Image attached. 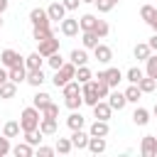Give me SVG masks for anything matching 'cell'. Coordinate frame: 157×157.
<instances>
[{"label": "cell", "instance_id": "44dd1931", "mask_svg": "<svg viewBox=\"0 0 157 157\" xmlns=\"http://www.w3.org/2000/svg\"><path fill=\"white\" fill-rule=\"evenodd\" d=\"M96 15H81V20H78V29L81 32H91L93 27H96Z\"/></svg>", "mask_w": 157, "mask_h": 157}, {"label": "cell", "instance_id": "6da1fadb", "mask_svg": "<svg viewBox=\"0 0 157 157\" xmlns=\"http://www.w3.org/2000/svg\"><path fill=\"white\" fill-rule=\"evenodd\" d=\"M39 120H42V113H39L34 105H29V108H25L22 115H20V130H22V132L37 130V128H39Z\"/></svg>", "mask_w": 157, "mask_h": 157}, {"label": "cell", "instance_id": "816d5d0a", "mask_svg": "<svg viewBox=\"0 0 157 157\" xmlns=\"http://www.w3.org/2000/svg\"><path fill=\"white\" fill-rule=\"evenodd\" d=\"M7 5H10V0H0V15L7 10Z\"/></svg>", "mask_w": 157, "mask_h": 157}, {"label": "cell", "instance_id": "5b68a950", "mask_svg": "<svg viewBox=\"0 0 157 157\" xmlns=\"http://www.w3.org/2000/svg\"><path fill=\"white\" fill-rule=\"evenodd\" d=\"M54 52H59V39H54V34L39 42V54H42L44 59H47V56H52Z\"/></svg>", "mask_w": 157, "mask_h": 157}, {"label": "cell", "instance_id": "9a60e30c", "mask_svg": "<svg viewBox=\"0 0 157 157\" xmlns=\"http://www.w3.org/2000/svg\"><path fill=\"white\" fill-rule=\"evenodd\" d=\"M47 15H49V20H64L66 7H64L61 2H52V5L47 7Z\"/></svg>", "mask_w": 157, "mask_h": 157}, {"label": "cell", "instance_id": "7bdbcfd3", "mask_svg": "<svg viewBox=\"0 0 157 157\" xmlns=\"http://www.w3.org/2000/svg\"><path fill=\"white\" fill-rule=\"evenodd\" d=\"M115 5H118L115 0H96V7H98V12H110Z\"/></svg>", "mask_w": 157, "mask_h": 157}, {"label": "cell", "instance_id": "d590c367", "mask_svg": "<svg viewBox=\"0 0 157 157\" xmlns=\"http://www.w3.org/2000/svg\"><path fill=\"white\" fill-rule=\"evenodd\" d=\"M61 91H64V98H66V96H76V93H81L78 81H66V83L61 86Z\"/></svg>", "mask_w": 157, "mask_h": 157}, {"label": "cell", "instance_id": "db71d44e", "mask_svg": "<svg viewBox=\"0 0 157 157\" xmlns=\"http://www.w3.org/2000/svg\"><path fill=\"white\" fill-rule=\"evenodd\" d=\"M152 113H155V118H157V103H155V108H152Z\"/></svg>", "mask_w": 157, "mask_h": 157}, {"label": "cell", "instance_id": "e0dca14e", "mask_svg": "<svg viewBox=\"0 0 157 157\" xmlns=\"http://www.w3.org/2000/svg\"><path fill=\"white\" fill-rule=\"evenodd\" d=\"M61 32L66 37H76L78 34V20H61Z\"/></svg>", "mask_w": 157, "mask_h": 157}, {"label": "cell", "instance_id": "d4e9b609", "mask_svg": "<svg viewBox=\"0 0 157 157\" xmlns=\"http://www.w3.org/2000/svg\"><path fill=\"white\" fill-rule=\"evenodd\" d=\"M150 44L147 42H142V44H135V59L137 61H147V56H150Z\"/></svg>", "mask_w": 157, "mask_h": 157}, {"label": "cell", "instance_id": "4dcf8cb0", "mask_svg": "<svg viewBox=\"0 0 157 157\" xmlns=\"http://www.w3.org/2000/svg\"><path fill=\"white\" fill-rule=\"evenodd\" d=\"M74 78H76L78 83H86V81H91V78H93V74H91V69L83 64V66H78V69H76V76H74Z\"/></svg>", "mask_w": 157, "mask_h": 157}, {"label": "cell", "instance_id": "74e56055", "mask_svg": "<svg viewBox=\"0 0 157 157\" xmlns=\"http://www.w3.org/2000/svg\"><path fill=\"white\" fill-rule=\"evenodd\" d=\"M25 140H27L32 147H34V145H39V142H42V130L37 128V130H29V132H25Z\"/></svg>", "mask_w": 157, "mask_h": 157}, {"label": "cell", "instance_id": "ab89813d", "mask_svg": "<svg viewBox=\"0 0 157 157\" xmlns=\"http://www.w3.org/2000/svg\"><path fill=\"white\" fill-rule=\"evenodd\" d=\"M142 76H145V74H142V71H140L137 66H130V69H128V74H125V78H128L130 83H137V81H140Z\"/></svg>", "mask_w": 157, "mask_h": 157}, {"label": "cell", "instance_id": "8fae6325", "mask_svg": "<svg viewBox=\"0 0 157 157\" xmlns=\"http://www.w3.org/2000/svg\"><path fill=\"white\" fill-rule=\"evenodd\" d=\"M93 54H96V59H98L101 64H108V61L113 59V52H110L108 44H96V47H93Z\"/></svg>", "mask_w": 157, "mask_h": 157}, {"label": "cell", "instance_id": "836d02e7", "mask_svg": "<svg viewBox=\"0 0 157 157\" xmlns=\"http://www.w3.org/2000/svg\"><path fill=\"white\" fill-rule=\"evenodd\" d=\"M12 155H15V157H29V155H32V145H29V142H20V145L12 147Z\"/></svg>", "mask_w": 157, "mask_h": 157}, {"label": "cell", "instance_id": "9f6ffc18", "mask_svg": "<svg viewBox=\"0 0 157 157\" xmlns=\"http://www.w3.org/2000/svg\"><path fill=\"white\" fill-rule=\"evenodd\" d=\"M0 27H2V17H0Z\"/></svg>", "mask_w": 157, "mask_h": 157}, {"label": "cell", "instance_id": "3957f363", "mask_svg": "<svg viewBox=\"0 0 157 157\" xmlns=\"http://www.w3.org/2000/svg\"><path fill=\"white\" fill-rule=\"evenodd\" d=\"M81 98H83V103H86V105H91V108H93V105L101 101L93 81H86V83H83V88H81Z\"/></svg>", "mask_w": 157, "mask_h": 157}, {"label": "cell", "instance_id": "d6986e66", "mask_svg": "<svg viewBox=\"0 0 157 157\" xmlns=\"http://www.w3.org/2000/svg\"><path fill=\"white\" fill-rule=\"evenodd\" d=\"M86 147H88V150H91L93 155H101V152L105 150V137H93V135H91V137H88V145H86Z\"/></svg>", "mask_w": 157, "mask_h": 157}, {"label": "cell", "instance_id": "8992f818", "mask_svg": "<svg viewBox=\"0 0 157 157\" xmlns=\"http://www.w3.org/2000/svg\"><path fill=\"white\" fill-rule=\"evenodd\" d=\"M0 61H2V66H5V69H12V66L22 64V56H20L15 49H5V52L0 54Z\"/></svg>", "mask_w": 157, "mask_h": 157}, {"label": "cell", "instance_id": "c3c4849f", "mask_svg": "<svg viewBox=\"0 0 157 157\" xmlns=\"http://www.w3.org/2000/svg\"><path fill=\"white\" fill-rule=\"evenodd\" d=\"M78 2H81V0H61V5H64L66 10H76V7H78Z\"/></svg>", "mask_w": 157, "mask_h": 157}, {"label": "cell", "instance_id": "f546056e", "mask_svg": "<svg viewBox=\"0 0 157 157\" xmlns=\"http://www.w3.org/2000/svg\"><path fill=\"white\" fill-rule=\"evenodd\" d=\"M91 32H93V34H96L98 39H103V37H105V34L110 32V27H108V22H105V20H96V27H93Z\"/></svg>", "mask_w": 157, "mask_h": 157}, {"label": "cell", "instance_id": "f5cc1de1", "mask_svg": "<svg viewBox=\"0 0 157 157\" xmlns=\"http://www.w3.org/2000/svg\"><path fill=\"white\" fill-rule=\"evenodd\" d=\"M150 27L157 32V10H155V17H152V22H150Z\"/></svg>", "mask_w": 157, "mask_h": 157}, {"label": "cell", "instance_id": "7dc6e473", "mask_svg": "<svg viewBox=\"0 0 157 157\" xmlns=\"http://www.w3.org/2000/svg\"><path fill=\"white\" fill-rule=\"evenodd\" d=\"M37 155H39V157H52V155H54V147H44V145H42V147H37Z\"/></svg>", "mask_w": 157, "mask_h": 157}, {"label": "cell", "instance_id": "30bf717a", "mask_svg": "<svg viewBox=\"0 0 157 157\" xmlns=\"http://www.w3.org/2000/svg\"><path fill=\"white\" fill-rule=\"evenodd\" d=\"M29 22H32V27H34V25H49L52 20H49L47 10H42V7H34V10L29 12Z\"/></svg>", "mask_w": 157, "mask_h": 157}, {"label": "cell", "instance_id": "b9f144b4", "mask_svg": "<svg viewBox=\"0 0 157 157\" xmlns=\"http://www.w3.org/2000/svg\"><path fill=\"white\" fill-rule=\"evenodd\" d=\"M140 17L150 25V22H152V17H155V7H152V5H142V7H140Z\"/></svg>", "mask_w": 157, "mask_h": 157}, {"label": "cell", "instance_id": "f907efd6", "mask_svg": "<svg viewBox=\"0 0 157 157\" xmlns=\"http://www.w3.org/2000/svg\"><path fill=\"white\" fill-rule=\"evenodd\" d=\"M5 81H7V69L0 66V83H5Z\"/></svg>", "mask_w": 157, "mask_h": 157}, {"label": "cell", "instance_id": "7c38bea8", "mask_svg": "<svg viewBox=\"0 0 157 157\" xmlns=\"http://www.w3.org/2000/svg\"><path fill=\"white\" fill-rule=\"evenodd\" d=\"M103 78H105V83H108V86H118V83L123 81V71H120V69H115V66H110V69H105V71H103Z\"/></svg>", "mask_w": 157, "mask_h": 157}, {"label": "cell", "instance_id": "4fadbf2b", "mask_svg": "<svg viewBox=\"0 0 157 157\" xmlns=\"http://www.w3.org/2000/svg\"><path fill=\"white\" fill-rule=\"evenodd\" d=\"M125 93H120V91H115V93H108V105L113 108V110H123L125 108Z\"/></svg>", "mask_w": 157, "mask_h": 157}, {"label": "cell", "instance_id": "9c48e42d", "mask_svg": "<svg viewBox=\"0 0 157 157\" xmlns=\"http://www.w3.org/2000/svg\"><path fill=\"white\" fill-rule=\"evenodd\" d=\"M88 135H93V137H105L108 135V120H93L91 123V128H88Z\"/></svg>", "mask_w": 157, "mask_h": 157}, {"label": "cell", "instance_id": "484cf974", "mask_svg": "<svg viewBox=\"0 0 157 157\" xmlns=\"http://www.w3.org/2000/svg\"><path fill=\"white\" fill-rule=\"evenodd\" d=\"M42 61H44V56H42L39 52H32V54L27 56L25 66H27V69H42Z\"/></svg>", "mask_w": 157, "mask_h": 157}, {"label": "cell", "instance_id": "7402d4cb", "mask_svg": "<svg viewBox=\"0 0 157 157\" xmlns=\"http://www.w3.org/2000/svg\"><path fill=\"white\" fill-rule=\"evenodd\" d=\"M140 96H142V91H140L137 83H130V86L125 88V101H128V103H137Z\"/></svg>", "mask_w": 157, "mask_h": 157}, {"label": "cell", "instance_id": "681fc988", "mask_svg": "<svg viewBox=\"0 0 157 157\" xmlns=\"http://www.w3.org/2000/svg\"><path fill=\"white\" fill-rule=\"evenodd\" d=\"M147 44H150V49H155V52H157V32H155V34H152V39H150V42H147Z\"/></svg>", "mask_w": 157, "mask_h": 157}, {"label": "cell", "instance_id": "7a4b0ae2", "mask_svg": "<svg viewBox=\"0 0 157 157\" xmlns=\"http://www.w3.org/2000/svg\"><path fill=\"white\" fill-rule=\"evenodd\" d=\"M74 76H76V64H71V61L66 64V61H64V64L56 69V74H54V78H52V81H54V86L59 88V86H64L66 81H71Z\"/></svg>", "mask_w": 157, "mask_h": 157}, {"label": "cell", "instance_id": "5bb4252c", "mask_svg": "<svg viewBox=\"0 0 157 157\" xmlns=\"http://www.w3.org/2000/svg\"><path fill=\"white\" fill-rule=\"evenodd\" d=\"M110 113H113V108H110L108 103H103V101H98V103L93 105V115H96L98 120H108Z\"/></svg>", "mask_w": 157, "mask_h": 157}, {"label": "cell", "instance_id": "e575fe53", "mask_svg": "<svg viewBox=\"0 0 157 157\" xmlns=\"http://www.w3.org/2000/svg\"><path fill=\"white\" fill-rule=\"evenodd\" d=\"M69 59H71V64H76V66H83V64L88 61V56H86V52H83V49H74Z\"/></svg>", "mask_w": 157, "mask_h": 157}, {"label": "cell", "instance_id": "f35d334b", "mask_svg": "<svg viewBox=\"0 0 157 157\" xmlns=\"http://www.w3.org/2000/svg\"><path fill=\"white\" fill-rule=\"evenodd\" d=\"M81 42H83V47H86V49H93V47L98 44V37H96L93 32H83V37H81Z\"/></svg>", "mask_w": 157, "mask_h": 157}, {"label": "cell", "instance_id": "6f0895ef", "mask_svg": "<svg viewBox=\"0 0 157 157\" xmlns=\"http://www.w3.org/2000/svg\"><path fill=\"white\" fill-rule=\"evenodd\" d=\"M115 2H118V0H115Z\"/></svg>", "mask_w": 157, "mask_h": 157}, {"label": "cell", "instance_id": "ee69618b", "mask_svg": "<svg viewBox=\"0 0 157 157\" xmlns=\"http://www.w3.org/2000/svg\"><path fill=\"white\" fill-rule=\"evenodd\" d=\"M147 76H152V78H157V56H147Z\"/></svg>", "mask_w": 157, "mask_h": 157}, {"label": "cell", "instance_id": "ffe728a7", "mask_svg": "<svg viewBox=\"0 0 157 157\" xmlns=\"http://www.w3.org/2000/svg\"><path fill=\"white\" fill-rule=\"evenodd\" d=\"M15 93H17V83L15 81H5V83H0V98H15Z\"/></svg>", "mask_w": 157, "mask_h": 157}, {"label": "cell", "instance_id": "52a82bcc", "mask_svg": "<svg viewBox=\"0 0 157 157\" xmlns=\"http://www.w3.org/2000/svg\"><path fill=\"white\" fill-rule=\"evenodd\" d=\"M7 78H10V81H15V83L27 81V66H25V64H17V66L7 69Z\"/></svg>", "mask_w": 157, "mask_h": 157}, {"label": "cell", "instance_id": "ba28073f", "mask_svg": "<svg viewBox=\"0 0 157 157\" xmlns=\"http://www.w3.org/2000/svg\"><path fill=\"white\" fill-rule=\"evenodd\" d=\"M88 137H91V135L83 132V128H81V130H71V137H69V140H71V145H74L76 150H83V147L88 145Z\"/></svg>", "mask_w": 157, "mask_h": 157}, {"label": "cell", "instance_id": "603a6c76", "mask_svg": "<svg viewBox=\"0 0 157 157\" xmlns=\"http://www.w3.org/2000/svg\"><path fill=\"white\" fill-rule=\"evenodd\" d=\"M83 123H86V118H83L81 113H76V110L66 118V125H69L71 130H81V128H83Z\"/></svg>", "mask_w": 157, "mask_h": 157}, {"label": "cell", "instance_id": "60d3db41", "mask_svg": "<svg viewBox=\"0 0 157 157\" xmlns=\"http://www.w3.org/2000/svg\"><path fill=\"white\" fill-rule=\"evenodd\" d=\"M66 108H71V110H76V108H81V103H83V98H81V93H76V96H66Z\"/></svg>", "mask_w": 157, "mask_h": 157}, {"label": "cell", "instance_id": "ac0fdd59", "mask_svg": "<svg viewBox=\"0 0 157 157\" xmlns=\"http://www.w3.org/2000/svg\"><path fill=\"white\" fill-rule=\"evenodd\" d=\"M39 130H42V135H54L56 132V118H42Z\"/></svg>", "mask_w": 157, "mask_h": 157}, {"label": "cell", "instance_id": "2e32d148", "mask_svg": "<svg viewBox=\"0 0 157 157\" xmlns=\"http://www.w3.org/2000/svg\"><path fill=\"white\" fill-rule=\"evenodd\" d=\"M27 83L29 86H42L44 83V71L42 69H27Z\"/></svg>", "mask_w": 157, "mask_h": 157}, {"label": "cell", "instance_id": "cb8c5ba5", "mask_svg": "<svg viewBox=\"0 0 157 157\" xmlns=\"http://www.w3.org/2000/svg\"><path fill=\"white\" fill-rule=\"evenodd\" d=\"M32 34H34V39H37V42H42V39L52 37V27H49V25H34Z\"/></svg>", "mask_w": 157, "mask_h": 157}, {"label": "cell", "instance_id": "83f0119b", "mask_svg": "<svg viewBox=\"0 0 157 157\" xmlns=\"http://www.w3.org/2000/svg\"><path fill=\"white\" fill-rule=\"evenodd\" d=\"M132 123H135V125H147V123H150V113H147L145 108H135V113H132Z\"/></svg>", "mask_w": 157, "mask_h": 157}, {"label": "cell", "instance_id": "f1b7e54d", "mask_svg": "<svg viewBox=\"0 0 157 157\" xmlns=\"http://www.w3.org/2000/svg\"><path fill=\"white\" fill-rule=\"evenodd\" d=\"M2 135H5V137H17V135H20V123H17V120L5 123V125H2Z\"/></svg>", "mask_w": 157, "mask_h": 157}, {"label": "cell", "instance_id": "4316f807", "mask_svg": "<svg viewBox=\"0 0 157 157\" xmlns=\"http://www.w3.org/2000/svg\"><path fill=\"white\" fill-rule=\"evenodd\" d=\"M137 86H140V91H142V93H150V91H155L157 78H152V76H142V78L137 81Z\"/></svg>", "mask_w": 157, "mask_h": 157}, {"label": "cell", "instance_id": "11a10c76", "mask_svg": "<svg viewBox=\"0 0 157 157\" xmlns=\"http://www.w3.org/2000/svg\"><path fill=\"white\" fill-rule=\"evenodd\" d=\"M81 2H96V0H81Z\"/></svg>", "mask_w": 157, "mask_h": 157}, {"label": "cell", "instance_id": "8d00e7d4", "mask_svg": "<svg viewBox=\"0 0 157 157\" xmlns=\"http://www.w3.org/2000/svg\"><path fill=\"white\" fill-rule=\"evenodd\" d=\"M39 113H42V118H59V105L56 103H47Z\"/></svg>", "mask_w": 157, "mask_h": 157}, {"label": "cell", "instance_id": "1f68e13d", "mask_svg": "<svg viewBox=\"0 0 157 157\" xmlns=\"http://www.w3.org/2000/svg\"><path fill=\"white\" fill-rule=\"evenodd\" d=\"M47 103H52V96H49V93H44V91H42V93H37V96L32 98V105H34L37 110H42Z\"/></svg>", "mask_w": 157, "mask_h": 157}, {"label": "cell", "instance_id": "277c9868", "mask_svg": "<svg viewBox=\"0 0 157 157\" xmlns=\"http://www.w3.org/2000/svg\"><path fill=\"white\" fill-rule=\"evenodd\" d=\"M140 152L145 157H155L157 155V135H145L140 142Z\"/></svg>", "mask_w": 157, "mask_h": 157}, {"label": "cell", "instance_id": "f6af8a7d", "mask_svg": "<svg viewBox=\"0 0 157 157\" xmlns=\"http://www.w3.org/2000/svg\"><path fill=\"white\" fill-rule=\"evenodd\" d=\"M47 61H49V66H52V69H54V71H56V69H59V66H61V64H64V59H61V56H59V52H54V54H52V56H47Z\"/></svg>", "mask_w": 157, "mask_h": 157}, {"label": "cell", "instance_id": "bcb514c9", "mask_svg": "<svg viewBox=\"0 0 157 157\" xmlns=\"http://www.w3.org/2000/svg\"><path fill=\"white\" fill-rule=\"evenodd\" d=\"M12 152V147H10V137H0V157H5V155H10Z\"/></svg>", "mask_w": 157, "mask_h": 157}, {"label": "cell", "instance_id": "d6a6232c", "mask_svg": "<svg viewBox=\"0 0 157 157\" xmlns=\"http://www.w3.org/2000/svg\"><path fill=\"white\" fill-rule=\"evenodd\" d=\"M56 152H61V155H69L71 150H74V145H71V140L69 137H56V147H54Z\"/></svg>", "mask_w": 157, "mask_h": 157}]
</instances>
